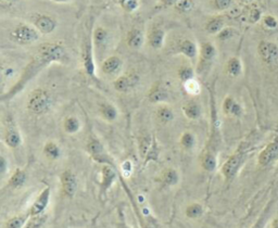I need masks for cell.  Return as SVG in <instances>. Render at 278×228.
<instances>
[{
  "label": "cell",
  "instance_id": "6da1fadb",
  "mask_svg": "<svg viewBox=\"0 0 278 228\" xmlns=\"http://www.w3.org/2000/svg\"><path fill=\"white\" fill-rule=\"evenodd\" d=\"M69 61V56L65 48L59 43H46L40 45L36 55L33 57L29 64L24 67L20 79L16 81L14 85L2 95V101H9L25 88V86L36 76L53 63L65 64Z\"/></svg>",
  "mask_w": 278,
  "mask_h": 228
},
{
  "label": "cell",
  "instance_id": "7a4b0ae2",
  "mask_svg": "<svg viewBox=\"0 0 278 228\" xmlns=\"http://www.w3.org/2000/svg\"><path fill=\"white\" fill-rule=\"evenodd\" d=\"M54 100L50 92L44 88L34 89L27 103V108L29 111L34 115H43L48 113L52 110Z\"/></svg>",
  "mask_w": 278,
  "mask_h": 228
},
{
  "label": "cell",
  "instance_id": "3957f363",
  "mask_svg": "<svg viewBox=\"0 0 278 228\" xmlns=\"http://www.w3.org/2000/svg\"><path fill=\"white\" fill-rule=\"evenodd\" d=\"M247 160V152L243 149H238L236 152L229 157L221 167V174L226 182L231 183L238 175L241 167L245 164Z\"/></svg>",
  "mask_w": 278,
  "mask_h": 228
},
{
  "label": "cell",
  "instance_id": "277c9868",
  "mask_svg": "<svg viewBox=\"0 0 278 228\" xmlns=\"http://www.w3.org/2000/svg\"><path fill=\"white\" fill-rule=\"evenodd\" d=\"M40 35L41 34L33 24L21 23L10 33V38L15 44L29 46L35 44L37 40H39Z\"/></svg>",
  "mask_w": 278,
  "mask_h": 228
},
{
  "label": "cell",
  "instance_id": "5b68a950",
  "mask_svg": "<svg viewBox=\"0 0 278 228\" xmlns=\"http://www.w3.org/2000/svg\"><path fill=\"white\" fill-rule=\"evenodd\" d=\"M86 150L87 154L90 156V158L94 160L95 162L100 164H108L114 166V162L112 158L108 155L107 150L105 149L103 142H101L97 136L90 135L87 143H86Z\"/></svg>",
  "mask_w": 278,
  "mask_h": 228
},
{
  "label": "cell",
  "instance_id": "8992f818",
  "mask_svg": "<svg viewBox=\"0 0 278 228\" xmlns=\"http://www.w3.org/2000/svg\"><path fill=\"white\" fill-rule=\"evenodd\" d=\"M3 140L5 145L10 149H18L22 145V135L16 124L12 121V119H8L7 125L4 131Z\"/></svg>",
  "mask_w": 278,
  "mask_h": 228
},
{
  "label": "cell",
  "instance_id": "52a82bcc",
  "mask_svg": "<svg viewBox=\"0 0 278 228\" xmlns=\"http://www.w3.org/2000/svg\"><path fill=\"white\" fill-rule=\"evenodd\" d=\"M139 82L140 76L135 71H130L120 75L119 78L114 81L113 87L116 91L125 94V92H130L131 90H133L138 85Z\"/></svg>",
  "mask_w": 278,
  "mask_h": 228
},
{
  "label": "cell",
  "instance_id": "ba28073f",
  "mask_svg": "<svg viewBox=\"0 0 278 228\" xmlns=\"http://www.w3.org/2000/svg\"><path fill=\"white\" fill-rule=\"evenodd\" d=\"M60 184L63 195L67 198H73L78 192L79 188V182L78 177L75 173L70 170V168H66L60 175Z\"/></svg>",
  "mask_w": 278,
  "mask_h": 228
},
{
  "label": "cell",
  "instance_id": "9c48e42d",
  "mask_svg": "<svg viewBox=\"0 0 278 228\" xmlns=\"http://www.w3.org/2000/svg\"><path fill=\"white\" fill-rule=\"evenodd\" d=\"M258 54L266 64H274L278 61V45L268 40H261L258 45Z\"/></svg>",
  "mask_w": 278,
  "mask_h": 228
},
{
  "label": "cell",
  "instance_id": "30bf717a",
  "mask_svg": "<svg viewBox=\"0 0 278 228\" xmlns=\"http://www.w3.org/2000/svg\"><path fill=\"white\" fill-rule=\"evenodd\" d=\"M278 157V135L272 140L269 141L265 148L259 154L258 157V164L261 167H266L269 164H272Z\"/></svg>",
  "mask_w": 278,
  "mask_h": 228
},
{
  "label": "cell",
  "instance_id": "8fae6325",
  "mask_svg": "<svg viewBox=\"0 0 278 228\" xmlns=\"http://www.w3.org/2000/svg\"><path fill=\"white\" fill-rule=\"evenodd\" d=\"M33 25L37 29L41 35H50L58 27V22L48 14H35L33 19Z\"/></svg>",
  "mask_w": 278,
  "mask_h": 228
},
{
  "label": "cell",
  "instance_id": "7c38bea8",
  "mask_svg": "<svg viewBox=\"0 0 278 228\" xmlns=\"http://www.w3.org/2000/svg\"><path fill=\"white\" fill-rule=\"evenodd\" d=\"M50 197H52V189H50L49 186H47L46 188H44L39 192V195L37 196L35 201H34L32 204L29 212H28L29 215L36 216V215L44 214L45 210L47 209V207L49 205Z\"/></svg>",
  "mask_w": 278,
  "mask_h": 228
},
{
  "label": "cell",
  "instance_id": "4fadbf2b",
  "mask_svg": "<svg viewBox=\"0 0 278 228\" xmlns=\"http://www.w3.org/2000/svg\"><path fill=\"white\" fill-rule=\"evenodd\" d=\"M101 180L99 183V187H100V196H106V193L108 192V190H110V188L112 187V185L114 184V182L116 181V171L115 167L112 165H108L105 164L101 167Z\"/></svg>",
  "mask_w": 278,
  "mask_h": 228
},
{
  "label": "cell",
  "instance_id": "5bb4252c",
  "mask_svg": "<svg viewBox=\"0 0 278 228\" xmlns=\"http://www.w3.org/2000/svg\"><path fill=\"white\" fill-rule=\"evenodd\" d=\"M92 39H88L83 49V66L85 73L91 79L96 78V63L94 60V47Z\"/></svg>",
  "mask_w": 278,
  "mask_h": 228
},
{
  "label": "cell",
  "instance_id": "9a60e30c",
  "mask_svg": "<svg viewBox=\"0 0 278 228\" xmlns=\"http://www.w3.org/2000/svg\"><path fill=\"white\" fill-rule=\"evenodd\" d=\"M175 54L182 55L190 60H196L199 56V47L195 40L186 38L180 41L175 48Z\"/></svg>",
  "mask_w": 278,
  "mask_h": 228
},
{
  "label": "cell",
  "instance_id": "2e32d148",
  "mask_svg": "<svg viewBox=\"0 0 278 228\" xmlns=\"http://www.w3.org/2000/svg\"><path fill=\"white\" fill-rule=\"evenodd\" d=\"M168 90L159 82L154 84L148 92V100L151 104H164L168 100Z\"/></svg>",
  "mask_w": 278,
  "mask_h": 228
},
{
  "label": "cell",
  "instance_id": "e0dca14e",
  "mask_svg": "<svg viewBox=\"0 0 278 228\" xmlns=\"http://www.w3.org/2000/svg\"><path fill=\"white\" fill-rule=\"evenodd\" d=\"M145 34L138 28H132L126 35V45L129 48L138 50L145 44Z\"/></svg>",
  "mask_w": 278,
  "mask_h": 228
},
{
  "label": "cell",
  "instance_id": "ac0fdd59",
  "mask_svg": "<svg viewBox=\"0 0 278 228\" xmlns=\"http://www.w3.org/2000/svg\"><path fill=\"white\" fill-rule=\"evenodd\" d=\"M123 66V60L119 56H110L103 61L100 69L107 75H114L119 73Z\"/></svg>",
  "mask_w": 278,
  "mask_h": 228
},
{
  "label": "cell",
  "instance_id": "d6986e66",
  "mask_svg": "<svg viewBox=\"0 0 278 228\" xmlns=\"http://www.w3.org/2000/svg\"><path fill=\"white\" fill-rule=\"evenodd\" d=\"M165 39H166V33L162 28H154L148 33V36H147L149 46L156 50L163 48L165 44Z\"/></svg>",
  "mask_w": 278,
  "mask_h": 228
},
{
  "label": "cell",
  "instance_id": "ffe728a7",
  "mask_svg": "<svg viewBox=\"0 0 278 228\" xmlns=\"http://www.w3.org/2000/svg\"><path fill=\"white\" fill-rule=\"evenodd\" d=\"M222 111L227 116L240 117L242 115V113H243V109H242L241 105L235 100L234 97L227 96L223 100Z\"/></svg>",
  "mask_w": 278,
  "mask_h": 228
},
{
  "label": "cell",
  "instance_id": "44dd1931",
  "mask_svg": "<svg viewBox=\"0 0 278 228\" xmlns=\"http://www.w3.org/2000/svg\"><path fill=\"white\" fill-rule=\"evenodd\" d=\"M199 56L202 64H211L216 57V48L214 44L211 41H204L199 48Z\"/></svg>",
  "mask_w": 278,
  "mask_h": 228
},
{
  "label": "cell",
  "instance_id": "7402d4cb",
  "mask_svg": "<svg viewBox=\"0 0 278 228\" xmlns=\"http://www.w3.org/2000/svg\"><path fill=\"white\" fill-rule=\"evenodd\" d=\"M28 181V174L23 168H15L11 174L9 181H8V188L10 189H20L25 185Z\"/></svg>",
  "mask_w": 278,
  "mask_h": 228
},
{
  "label": "cell",
  "instance_id": "603a6c76",
  "mask_svg": "<svg viewBox=\"0 0 278 228\" xmlns=\"http://www.w3.org/2000/svg\"><path fill=\"white\" fill-rule=\"evenodd\" d=\"M201 166L206 172L212 173L217 167V156L214 150H205L201 157Z\"/></svg>",
  "mask_w": 278,
  "mask_h": 228
},
{
  "label": "cell",
  "instance_id": "cb8c5ba5",
  "mask_svg": "<svg viewBox=\"0 0 278 228\" xmlns=\"http://www.w3.org/2000/svg\"><path fill=\"white\" fill-rule=\"evenodd\" d=\"M183 113L190 121H197L202 115L201 106L195 100H189L183 106Z\"/></svg>",
  "mask_w": 278,
  "mask_h": 228
},
{
  "label": "cell",
  "instance_id": "d4e9b609",
  "mask_svg": "<svg viewBox=\"0 0 278 228\" xmlns=\"http://www.w3.org/2000/svg\"><path fill=\"white\" fill-rule=\"evenodd\" d=\"M92 44L97 49H104L109 41V33L103 27H97L92 33Z\"/></svg>",
  "mask_w": 278,
  "mask_h": 228
},
{
  "label": "cell",
  "instance_id": "484cf974",
  "mask_svg": "<svg viewBox=\"0 0 278 228\" xmlns=\"http://www.w3.org/2000/svg\"><path fill=\"white\" fill-rule=\"evenodd\" d=\"M223 29H225V19L221 15L209 19L205 25V30L210 35H217Z\"/></svg>",
  "mask_w": 278,
  "mask_h": 228
},
{
  "label": "cell",
  "instance_id": "4316f807",
  "mask_svg": "<svg viewBox=\"0 0 278 228\" xmlns=\"http://www.w3.org/2000/svg\"><path fill=\"white\" fill-rule=\"evenodd\" d=\"M99 112L103 119L107 122H114L116 121L117 116H119V111L112 104L103 103L99 106Z\"/></svg>",
  "mask_w": 278,
  "mask_h": 228
},
{
  "label": "cell",
  "instance_id": "83f0119b",
  "mask_svg": "<svg viewBox=\"0 0 278 228\" xmlns=\"http://www.w3.org/2000/svg\"><path fill=\"white\" fill-rule=\"evenodd\" d=\"M43 152H44L45 157L49 160H52V161H57V160L60 159L62 156L61 148L59 147L57 142H55L53 140H49L45 143L44 148H43Z\"/></svg>",
  "mask_w": 278,
  "mask_h": 228
},
{
  "label": "cell",
  "instance_id": "f1b7e54d",
  "mask_svg": "<svg viewBox=\"0 0 278 228\" xmlns=\"http://www.w3.org/2000/svg\"><path fill=\"white\" fill-rule=\"evenodd\" d=\"M226 73L231 78H238L242 73V62L238 57H232L229 59L225 65Z\"/></svg>",
  "mask_w": 278,
  "mask_h": 228
},
{
  "label": "cell",
  "instance_id": "f546056e",
  "mask_svg": "<svg viewBox=\"0 0 278 228\" xmlns=\"http://www.w3.org/2000/svg\"><path fill=\"white\" fill-rule=\"evenodd\" d=\"M62 128L67 135H75L81 131L82 124L77 116L70 115V116H66L63 120Z\"/></svg>",
  "mask_w": 278,
  "mask_h": 228
},
{
  "label": "cell",
  "instance_id": "4dcf8cb0",
  "mask_svg": "<svg viewBox=\"0 0 278 228\" xmlns=\"http://www.w3.org/2000/svg\"><path fill=\"white\" fill-rule=\"evenodd\" d=\"M156 115H157V119L159 120V122L162 123V124L171 123L175 117L173 110L167 105H163V104L158 107Z\"/></svg>",
  "mask_w": 278,
  "mask_h": 228
},
{
  "label": "cell",
  "instance_id": "1f68e13d",
  "mask_svg": "<svg viewBox=\"0 0 278 228\" xmlns=\"http://www.w3.org/2000/svg\"><path fill=\"white\" fill-rule=\"evenodd\" d=\"M180 182V174L175 168L168 167L162 174V183L166 186H175Z\"/></svg>",
  "mask_w": 278,
  "mask_h": 228
},
{
  "label": "cell",
  "instance_id": "d6a6232c",
  "mask_svg": "<svg viewBox=\"0 0 278 228\" xmlns=\"http://www.w3.org/2000/svg\"><path fill=\"white\" fill-rule=\"evenodd\" d=\"M196 136L191 132H184L181 135L180 143L183 149L185 150H192L196 146Z\"/></svg>",
  "mask_w": 278,
  "mask_h": 228
},
{
  "label": "cell",
  "instance_id": "836d02e7",
  "mask_svg": "<svg viewBox=\"0 0 278 228\" xmlns=\"http://www.w3.org/2000/svg\"><path fill=\"white\" fill-rule=\"evenodd\" d=\"M183 84H184L185 91H186L189 96L196 97V96L200 95V92H201V84L199 83L198 80L191 79V80H189L187 82H185Z\"/></svg>",
  "mask_w": 278,
  "mask_h": 228
},
{
  "label": "cell",
  "instance_id": "e575fe53",
  "mask_svg": "<svg viewBox=\"0 0 278 228\" xmlns=\"http://www.w3.org/2000/svg\"><path fill=\"white\" fill-rule=\"evenodd\" d=\"M29 217H30L29 213L13 216L9 219V221H7L5 228H23L25 224H27Z\"/></svg>",
  "mask_w": 278,
  "mask_h": 228
},
{
  "label": "cell",
  "instance_id": "d590c367",
  "mask_svg": "<svg viewBox=\"0 0 278 228\" xmlns=\"http://www.w3.org/2000/svg\"><path fill=\"white\" fill-rule=\"evenodd\" d=\"M46 222H47V215L45 213L36 215V216H30L27 224H25L23 228H43Z\"/></svg>",
  "mask_w": 278,
  "mask_h": 228
},
{
  "label": "cell",
  "instance_id": "8d00e7d4",
  "mask_svg": "<svg viewBox=\"0 0 278 228\" xmlns=\"http://www.w3.org/2000/svg\"><path fill=\"white\" fill-rule=\"evenodd\" d=\"M178 75L179 79L183 83H185L191 79H195V70H193V67L190 65H183L179 69Z\"/></svg>",
  "mask_w": 278,
  "mask_h": 228
},
{
  "label": "cell",
  "instance_id": "74e56055",
  "mask_svg": "<svg viewBox=\"0 0 278 228\" xmlns=\"http://www.w3.org/2000/svg\"><path fill=\"white\" fill-rule=\"evenodd\" d=\"M185 214L188 218H198L204 214V208L200 204H191L185 210Z\"/></svg>",
  "mask_w": 278,
  "mask_h": 228
},
{
  "label": "cell",
  "instance_id": "f35d334b",
  "mask_svg": "<svg viewBox=\"0 0 278 228\" xmlns=\"http://www.w3.org/2000/svg\"><path fill=\"white\" fill-rule=\"evenodd\" d=\"M193 7H195V0H180L174 6V9L180 13H188L193 9Z\"/></svg>",
  "mask_w": 278,
  "mask_h": 228
},
{
  "label": "cell",
  "instance_id": "ab89813d",
  "mask_svg": "<svg viewBox=\"0 0 278 228\" xmlns=\"http://www.w3.org/2000/svg\"><path fill=\"white\" fill-rule=\"evenodd\" d=\"M122 9L129 13H133L139 8V0H117Z\"/></svg>",
  "mask_w": 278,
  "mask_h": 228
},
{
  "label": "cell",
  "instance_id": "60d3db41",
  "mask_svg": "<svg viewBox=\"0 0 278 228\" xmlns=\"http://www.w3.org/2000/svg\"><path fill=\"white\" fill-rule=\"evenodd\" d=\"M234 0H213L214 8L217 11H226L233 6Z\"/></svg>",
  "mask_w": 278,
  "mask_h": 228
},
{
  "label": "cell",
  "instance_id": "b9f144b4",
  "mask_svg": "<svg viewBox=\"0 0 278 228\" xmlns=\"http://www.w3.org/2000/svg\"><path fill=\"white\" fill-rule=\"evenodd\" d=\"M235 33H236V31L234 29H232V28H225V29H223L220 33L217 34L216 37L218 39H220L221 41H226V40L231 39L235 35Z\"/></svg>",
  "mask_w": 278,
  "mask_h": 228
},
{
  "label": "cell",
  "instance_id": "7bdbcfd3",
  "mask_svg": "<svg viewBox=\"0 0 278 228\" xmlns=\"http://www.w3.org/2000/svg\"><path fill=\"white\" fill-rule=\"evenodd\" d=\"M133 170H134V165H133V162L131 161V160H125V161L121 164V172H122V175L124 177H130L133 173Z\"/></svg>",
  "mask_w": 278,
  "mask_h": 228
},
{
  "label": "cell",
  "instance_id": "ee69618b",
  "mask_svg": "<svg viewBox=\"0 0 278 228\" xmlns=\"http://www.w3.org/2000/svg\"><path fill=\"white\" fill-rule=\"evenodd\" d=\"M268 211H269V205L266 207V209L263 211L262 214L260 215L259 219L256 222V224L252 226L251 228H264L265 224H266V219L268 216Z\"/></svg>",
  "mask_w": 278,
  "mask_h": 228
},
{
  "label": "cell",
  "instance_id": "f6af8a7d",
  "mask_svg": "<svg viewBox=\"0 0 278 228\" xmlns=\"http://www.w3.org/2000/svg\"><path fill=\"white\" fill-rule=\"evenodd\" d=\"M261 18H262V12H261L259 8H252L249 12V16H248L249 22L251 24H255V23L259 22L261 20Z\"/></svg>",
  "mask_w": 278,
  "mask_h": 228
},
{
  "label": "cell",
  "instance_id": "bcb514c9",
  "mask_svg": "<svg viewBox=\"0 0 278 228\" xmlns=\"http://www.w3.org/2000/svg\"><path fill=\"white\" fill-rule=\"evenodd\" d=\"M263 24L265 25V27L269 30H273V29H276L278 27V22L276 20V18L274 15H271V14H267L265 15L263 18Z\"/></svg>",
  "mask_w": 278,
  "mask_h": 228
},
{
  "label": "cell",
  "instance_id": "7dc6e473",
  "mask_svg": "<svg viewBox=\"0 0 278 228\" xmlns=\"http://www.w3.org/2000/svg\"><path fill=\"white\" fill-rule=\"evenodd\" d=\"M8 168H9V163H8L6 157L2 155L0 156V173H2L3 176L7 173Z\"/></svg>",
  "mask_w": 278,
  "mask_h": 228
},
{
  "label": "cell",
  "instance_id": "c3c4849f",
  "mask_svg": "<svg viewBox=\"0 0 278 228\" xmlns=\"http://www.w3.org/2000/svg\"><path fill=\"white\" fill-rule=\"evenodd\" d=\"M179 2L180 0H160V5L164 8H170L174 7Z\"/></svg>",
  "mask_w": 278,
  "mask_h": 228
},
{
  "label": "cell",
  "instance_id": "681fc988",
  "mask_svg": "<svg viewBox=\"0 0 278 228\" xmlns=\"http://www.w3.org/2000/svg\"><path fill=\"white\" fill-rule=\"evenodd\" d=\"M54 2L58 4H66V3H70L71 0H54Z\"/></svg>",
  "mask_w": 278,
  "mask_h": 228
},
{
  "label": "cell",
  "instance_id": "f907efd6",
  "mask_svg": "<svg viewBox=\"0 0 278 228\" xmlns=\"http://www.w3.org/2000/svg\"><path fill=\"white\" fill-rule=\"evenodd\" d=\"M272 228H278V218H276L272 224Z\"/></svg>",
  "mask_w": 278,
  "mask_h": 228
},
{
  "label": "cell",
  "instance_id": "816d5d0a",
  "mask_svg": "<svg viewBox=\"0 0 278 228\" xmlns=\"http://www.w3.org/2000/svg\"><path fill=\"white\" fill-rule=\"evenodd\" d=\"M249 2H251V0H240V3L242 4H248Z\"/></svg>",
  "mask_w": 278,
  "mask_h": 228
},
{
  "label": "cell",
  "instance_id": "f5cc1de1",
  "mask_svg": "<svg viewBox=\"0 0 278 228\" xmlns=\"http://www.w3.org/2000/svg\"><path fill=\"white\" fill-rule=\"evenodd\" d=\"M5 2H8V3H12V2H14V0H5Z\"/></svg>",
  "mask_w": 278,
  "mask_h": 228
}]
</instances>
